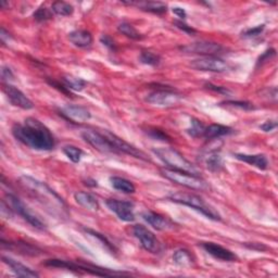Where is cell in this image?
<instances>
[{
    "label": "cell",
    "mask_w": 278,
    "mask_h": 278,
    "mask_svg": "<svg viewBox=\"0 0 278 278\" xmlns=\"http://www.w3.org/2000/svg\"><path fill=\"white\" fill-rule=\"evenodd\" d=\"M4 92L9 101L15 107H19L23 110H31L34 108V103L30 98L13 85H10L9 83L4 84Z\"/></svg>",
    "instance_id": "obj_15"
},
{
    "label": "cell",
    "mask_w": 278,
    "mask_h": 278,
    "mask_svg": "<svg viewBox=\"0 0 278 278\" xmlns=\"http://www.w3.org/2000/svg\"><path fill=\"white\" fill-rule=\"evenodd\" d=\"M63 153L67 155V157L73 162V163H78L81 159V155H83V151L75 146H65L63 147Z\"/></svg>",
    "instance_id": "obj_34"
},
{
    "label": "cell",
    "mask_w": 278,
    "mask_h": 278,
    "mask_svg": "<svg viewBox=\"0 0 278 278\" xmlns=\"http://www.w3.org/2000/svg\"><path fill=\"white\" fill-rule=\"evenodd\" d=\"M204 130H206V125H204L198 119L192 118L190 121V127L187 128V133L193 138H198V137H203Z\"/></svg>",
    "instance_id": "obj_32"
},
{
    "label": "cell",
    "mask_w": 278,
    "mask_h": 278,
    "mask_svg": "<svg viewBox=\"0 0 278 278\" xmlns=\"http://www.w3.org/2000/svg\"><path fill=\"white\" fill-rule=\"evenodd\" d=\"M5 202L7 203V206L11 209L12 212L23 217V219H25L30 225L36 228V230H39V231L46 230V224L43 222V220L40 219L35 213H33V212L30 210V208L25 206V203L16 197V196L12 193H7Z\"/></svg>",
    "instance_id": "obj_6"
},
{
    "label": "cell",
    "mask_w": 278,
    "mask_h": 278,
    "mask_svg": "<svg viewBox=\"0 0 278 278\" xmlns=\"http://www.w3.org/2000/svg\"><path fill=\"white\" fill-rule=\"evenodd\" d=\"M206 165L211 172H218L223 169V159L217 151H210L206 157Z\"/></svg>",
    "instance_id": "obj_26"
},
{
    "label": "cell",
    "mask_w": 278,
    "mask_h": 278,
    "mask_svg": "<svg viewBox=\"0 0 278 278\" xmlns=\"http://www.w3.org/2000/svg\"><path fill=\"white\" fill-rule=\"evenodd\" d=\"M84 231H85L86 233H88L89 235H92L93 237H95V238H97L98 240H99V241L101 242L102 246H103L105 249H107L108 251H110L111 253L116 252V248H114V247L112 246L111 242L108 241L107 238H105V237H104L103 235H101V234H99V233H97V232H95V231H93V230H89V228H84Z\"/></svg>",
    "instance_id": "obj_36"
},
{
    "label": "cell",
    "mask_w": 278,
    "mask_h": 278,
    "mask_svg": "<svg viewBox=\"0 0 278 278\" xmlns=\"http://www.w3.org/2000/svg\"><path fill=\"white\" fill-rule=\"evenodd\" d=\"M33 16H34V19L37 22H45V21L52 19L53 14H52V10L48 9V8H46L45 6H42V7H39L38 9L34 12Z\"/></svg>",
    "instance_id": "obj_35"
},
{
    "label": "cell",
    "mask_w": 278,
    "mask_h": 278,
    "mask_svg": "<svg viewBox=\"0 0 278 278\" xmlns=\"http://www.w3.org/2000/svg\"><path fill=\"white\" fill-rule=\"evenodd\" d=\"M206 87H207V88H209V89H211V91H213V92H217V93H219V94H224V95H226V94L230 93V91H228V89H227L226 87L216 86V85H213V84H211V83L206 84Z\"/></svg>",
    "instance_id": "obj_44"
},
{
    "label": "cell",
    "mask_w": 278,
    "mask_h": 278,
    "mask_svg": "<svg viewBox=\"0 0 278 278\" xmlns=\"http://www.w3.org/2000/svg\"><path fill=\"white\" fill-rule=\"evenodd\" d=\"M220 104H226V105H231V107L234 108H239L241 110H246V111H250V110H255V105L250 102H246V101H225Z\"/></svg>",
    "instance_id": "obj_37"
},
{
    "label": "cell",
    "mask_w": 278,
    "mask_h": 278,
    "mask_svg": "<svg viewBox=\"0 0 278 278\" xmlns=\"http://www.w3.org/2000/svg\"><path fill=\"white\" fill-rule=\"evenodd\" d=\"M0 38H2V42L5 44L7 42V39H10V34L8 33L4 27L2 29V33H0Z\"/></svg>",
    "instance_id": "obj_47"
},
{
    "label": "cell",
    "mask_w": 278,
    "mask_h": 278,
    "mask_svg": "<svg viewBox=\"0 0 278 278\" xmlns=\"http://www.w3.org/2000/svg\"><path fill=\"white\" fill-rule=\"evenodd\" d=\"M182 98L183 96L173 91V89L161 88L157 89V91H154L153 93L147 96L146 101L153 105H158V107L170 108L177 104L182 100Z\"/></svg>",
    "instance_id": "obj_8"
},
{
    "label": "cell",
    "mask_w": 278,
    "mask_h": 278,
    "mask_svg": "<svg viewBox=\"0 0 278 278\" xmlns=\"http://www.w3.org/2000/svg\"><path fill=\"white\" fill-rule=\"evenodd\" d=\"M103 134L108 137V139L114 146V148L118 150L119 153H126V154L132 155V157H135L137 159H141L144 161H150V159L147 157L146 153L137 149L136 147H134L133 145L126 143L125 141H123V139L120 138L116 134L109 132V130H104Z\"/></svg>",
    "instance_id": "obj_13"
},
{
    "label": "cell",
    "mask_w": 278,
    "mask_h": 278,
    "mask_svg": "<svg viewBox=\"0 0 278 278\" xmlns=\"http://www.w3.org/2000/svg\"><path fill=\"white\" fill-rule=\"evenodd\" d=\"M173 261L178 266L185 267L189 266L192 263V258L189 251H187L185 249H179L173 255Z\"/></svg>",
    "instance_id": "obj_30"
},
{
    "label": "cell",
    "mask_w": 278,
    "mask_h": 278,
    "mask_svg": "<svg viewBox=\"0 0 278 278\" xmlns=\"http://www.w3.org/2000/svg\"><path fill=\"white\" fill-rule=\"evenodd\" d=\"M265 29V25L264 24H262V25H259V26H256L253 29H249V30H246L243 33H242V36L244 37H255V36H259L261 33H262Z\"/></svg>",
    "instance_id": "obj_39"
},
{
    "label": "cell",
    "mask_w": 278,
    "mask_h": 278,
    "mask_svg": "<svg viewBox=\"0 0 278 278\" xmlns=\"http://www.w3.org/2000/svg\"><path fill=\"white\" fill-rule=\"evenodd\" d=\"M107 207L124 222H133L135 219L134 203L130 201H123L117 199H108L105 201Z\"/></svg>",
    "instance_id": "obj_14"
},
{
    "label": "cell",
    "mask_w": 278,
    "mask_h": 278,
    "mask_svg": "<svg viewBox=\"0 0 278 278\" xmlns=\"http://www.w3.org/2000/svg\"><path fill=\"white\" fill-rule=\"evenodd\" d=\"M190 67L194 70L203 72H213V73H223L228 70V64L223 59L218 57H203L200 59L191 61Z\"/></svg>",
    "instance_id": "obj_12"
},
{
    "label": "cell",
    "mask_w": 278,
    "mask_h": 278,
    "mask_svg": "<svg viewBox=\"0 0 278 278\" xmlns=\"http://www.w3.org/2000/svg\"><path fill=\"white\" fill-rule=\"evenodd\" d=\"M275 55V50H274V49H271V50H266L262 55H261L260 57V58H259V61H258V65H260V64H263L264 62H266V61H268L269 59H271L272 58V57H274Z\"/></svg>",
    "instance_id": "obj_43"
},
{
    "label": "cell",
    "mask_w": 278,
    "mask_h": 278,
    "mask_svg": "<svg viewBox=\"0 0 278 278\" xmlns=\"http://www.w3.org/2000/svg\"><path fill=\"white\" fill-rule=\"evenodd\" d=\"M20 181L26 189L31 190V192L34 194V197H36L43 206L50 210L51 213H58L61 216L67 214V204H65L60 196L53 191L48 185L31 176H22Z\"/></svg>",
    "instance_id": "obj_2"
},
{
    "label": "cell",
    "mask_w": 278,
    "mask_h": 278,
    "mask_svg": "<svg viewBox=\"0 0 278 278\" xmlns=\"http://www.w3.org/2000/svg\"><path fill=\"white\" fill-rule=\"evenodd\" d=\"M277 127V122L275 120H271V121H266L264 124H262L260 126V128L263 130V132H272V130L276 129Z\"/></svg>",
    "instance_id": "obj_42"
},
{
    "label": "cell",
    "mask_w": 278,
    "mask_h": 278,
    "mask_svg": "<svg viewBox=\"0 0 278 278\" xmlns=\"http://www.w3.org/2000/svg\"><path fill=\"white\" fill-rule=\"evenodd\" d=\"M70 42L78 48H89L92 46L94 39L91 33L85 30H76L69 34Z\"/></svg>",
    "instance_id": "obj_19"
},
{
    "label": "cell",
    "mask_w": 278,
    "mask_h": 278,
    "mask_svg": "<svg viewBox=\"0 0 278 278\" xmlns=\"http://www.w3.org/2000/svg\"><path fill=\"white\" fill-rule=\"evenodd\" d=\"M181 51L185 53H194L200 54L204 57L213 55L216 57L217 54L222 53L224 51V47L217 43L212 42H197L192 44H188L186 46L179 47Z\"/></svg>",
    "instance_id": "obj_11"
},
{
    "label": "cell",
    "mask_w": 278,
    "mask_h": 278,
    "mask_svg": "<svg viewBox=\"0 0 278 278\" xmlns=\"http://www.w3.org/2000/svg\"><path fill=\"white\" fill-rule=\"evenodd\" d=\"M60 114L73 123H84L92 118L91 112L79 105H65L60 109Z\"/></svg>",
    "instance_id": "obj_16"
},
{
    "label": "cell",
    "mask_w": 278,
    "mask_h": 278,
    "mask_svg": "<svg viewBox=\"0 0 278 278\" xmlns=\"http://www.w3.org/2000/svg\"><path fill=\"white\" fill-rule=\"evenodd\" d=\"M235 158L241 162L248 163L260 170H266L268 166V160L264 154H243L236 153Z\"/></svg>",
    "instance_id": "obj_21"
},
{
    "label": "cell",
    "mask_w": 278,
    "mask_h": 278,
    "mask_svg": "<svg viewBox=\"0 0 278 278\" xmlns=\"http://www.w3.org/2000/svg\"><path fill=\"white\" fill-rule=\"evenodd\" d=\"M12 134L16 141L31 149L49 151L55 146L54 137L50 129L35 118H27L22 124H14Z\"/></svg>",
    "instance_id": "obj_1"
},
{
    "label": "cell",
    "mask_w": 278,
    "mask_h": 278,
    "mask_svg": "<svg viewBox=\"0 0 278 278\" xmlns=\"http://www.w3.org/2000/svg\"><path fill=\"white\" fill-rule=\"evenodd\" d=\"M45 265L65 268V269H69V271L76 272V273H87V274H92V275H96V276H112V275L123 274V273L111 272V271H109V269H103V268H99V267L93 266V265L78 264V263L71 262V261H63V260H57V259L47 260L45 262Z\"/></svg>",
    "instance_id": "obj_7"
},
{
    "label": "cell",
    "mask_w": 278,
    "mask_h": 278,
    "mask_svg": "<svg viewBox=\"0 0 278 278\" xmlns=\"http://www.w3.org/2000/svg\"><path fill=\"white\" fill-rule=\"evenodd\" d=\"M4 263H6L9 266L12 272H14L19 277H25V278H33V277H39V274L35 271H33L30 267L23 265L22 263L18 262L9 257H3Z\"/></svg>",
    "instance_id": "obj_20"
},
{
    "label": "cell",
    "mask_w": 278,
    "mask_h": 278,
    "mask_svg": "<svg viewBox=\"0 0 278 278\" xmlns=\"http://www.w3.org/2000/svg\"><path fill=\"white\" fill-rule=\"evenodd\" d=\"M118 31L122 34L125 35L126 37L130 38V39H135V40H139L143 39V35L139 33L132 24H129L127 22H122L121 24H119L118 26Z\"/></svg>",
    "instance_id": "obj_29"
},
{
    "label": "cell",
    "mask_w": 278,
    "mask_h": 278,
    "mask_svg": "<svg viewBox=\"0 0 278 278\" xmlns=\"http://www.w3.org/2000/svg\"><path fill=\"white\" fill-rule=\"evenodd\" d=\"M133 233L136 238L141 241L142 247L146 251L153 253V255H158V253L161 252L162 246L160 241L148 228H146L143 225H135L133 228Z\"/></svg>",
    "instance_id": "obj_10"
},
{
    "label": "cell",
    "mask_w": 278,
    "mask_h": 278,
    "mask_svg": "<svg viewBox=\"0 0 278 278\" xmlns=\"http://www.w3.org/2000/svg\"><path fill=\"white\" fill-rule=\"evenodd\" d=\"M2 78L4 80H8V81L12 80L14 78V75H13L12 71L9 68L3 67V69H2Z\"/></svg>",
    "instance_id": "obj_45"
},
{
    "label": "cell",
    "mask_w": 278,
    "mask_h": 278,
    "mask_svg": "<svg viewBox=\"0 0 278 278\" xmlns=\"http://www.w3.org/2000/svg\"><path fill=\"white\" fill-rule=\"evenodd\" d=\"M232 133H233V129L231 127L220 125V124H212L206 127L203 137H206L207 139H209V141H211V139L220 138L225 135H230Z\"/></svg>",
    "instance_id": "obj_24"
},
{
    "label": "cell",
    "mask_w": 278,
    "mask_h": 278,
    "mask_svg": "<svg viewBox=\"0 0 278 278\" xmlns=\"http://www.w3.org/2000/svg\"><path fill=\"white\" fill-rule=\"evenodd\" d=\"M202 248L206 250L210 256L223 261V262H234L237 260V257L234 253L222 246H219L214 242H202Z\"/></svg>",
    "instance_id": "obj_17"
},
{
    "label": "cell",
    "mask_w": 278,
    "mask_h": 278,
    "mask_svg": "<svg viewBox=\"0 0 278 278\" xmlns=\"http://www.w3.org/2000/svg\"><path fill=\"white\" fill-rule=\"evenodd\" d=\"M143 218L157 231H169L174 228V223L171 219L159 213H155V212H145L143 213Z\"/></svg>",
    "instance_id": "obj_18"
},
{
    "label": "cell",
    "mask_w": 278,
    "mask_h": 278,
    "mask_svg": "<svg viewBox=\"0 0 278 278\" xmlns=\"http://www.w3.org/2000/svg\"><path fill=\"white\" fill-rule=\"evenodd\" d=\"M100 42L103 46L111 49V50H114V49H116V43H114V40L109 35H102L100 38Z\"/></svg>",
    "instance_id": "obj_41"
},
{
    "label": "cell",
    "mask_w": 278,
    "mask_h": 278,
    "mask_svg": "<svg viewBox=\"0 0 278 278\" xmlns=\"http://www.w3.org/2000/svg\"><path fill=\"white\" fill-rule=\"evenodd\" d=\"M148 135L150 137H152L153 139H155V141H161V142H171V138L164 133L162 132L161 129H157V128H153V129H149L148 132Z\"/></svg>",
    "instance_id": "obj_38"
},
{
    "label": "cell",
    "mask_w": 278,
    "mask_h": 278,
    "mask_svg": "<svg viewBox=\"0 0 278 278\" xmlns=\"http://www.w3.org/2000/svg\"><path fill=\"white\" fill-rule=\"evenodd\" d=\"M172 11H173L174 14H176L179 19H181L182 21L186 19V16H187V13L186 11L183 9V8H179V7H175L173 8V9H172Z\"/></svg>",
    "instance_id": "obj_46"
},
{
    "label": "cell",
    "mask_w": 278,
    "mask_h": 278,
    "mask_svg": "<svg viewBox=\"0 0 278 278\" xmlns=\"http://www.w3.org/2000/svg\"><path fill=\"white\" fill-rule=\"evenodd\" d=\"M81 137L97 151L102 153H119L108 139V137L103 133L97 132V130L93 129H87L81 133Z\"/></svg>",
    "instance_id": "obj_9"
},
{
    "label": "cell",
    "mask_w": 278,
    "mask_h": 278,
    "mask_svg": "<svg viewBox=\"0 0 278 278\" xmlns=\"http://www.w3.org/2000/svg\"><path fill=\"white\" fill-rule=\"evenodd\" d=\"M51 10L55 14L61 15V16H69L74 12V8L72 5L64 3V2H55L51 6Z\"/></svg>",
    "instance_id": "obj_31"
},
{
    "label": "cell",
    "mask_w": 278,
    "mask_h": 278,
    "mask_svg": "<svg viewBox=\"0 0 278 278\" xmlns=\"http://www.w3.org/2000/svg\"><path fill=\"white\" fill-rule=\"evenodd\" d=\"M75 201L83 208L89 210V211H98L100 208L99 202H98L97 198L94 194L85 192V191H78L74 194Z\"/></svg>",
    "instance_id": "obj_23"
},
{
    "label": "cell",
    "mask_w": 278,
    "mask_h": 278,
    "mask_svg": "<svg viewBox=\"0 0 278 278\" xmlns=\"http://www.w3.org/2000/svg\"><path fill=\"white\" fill-rule=\"evenodd\" d=\"M9 248L10 249H13V250H16L19 253H22V255H25V256H33V257H36V256H39V255H42L43 251L38 249L37 247H34V246H32V244L30 243H25V242H23V243H19V242H16V243H9Z\"/></svg>",
    "instance_id": "obj_27"
},
{
    "label": "cell",
    "mask_w": 278,
    "mask_h": 278,
    "mask_svg": "<svg viewBox=\"0 0 278 278\" xmlns=\"http://www.w3.org/2000/svg\"><path fill=\"white\" fill-rule=\"evenodd\" d=\"M169 199L175 203L184 204V206H187L196 211H198L201 214L212 220H220V214L213 207L210 206L209 203L204 201L198 194L178 191L170 194Z\"/></svg>",
    "instance_id": "obj_3"
},
{
    "label": "cell",
    "mask_w": 278,
    "mask_h": 278,
    "mask_svg": "<svg viewBox=\"0 0 278 278\" xmlns=\"http://www.w3.org/2000/svg\"><path fill=\"white\" fill-rule=\"evenodd\" d=\"M139 60L144 64L151 65V67H157L161 62V57L152 51L143 50L141 57H139Z\"/></svg>",
    "instance_id": "obj_33"
},
{
    "label": "cell",
    "mask_w": 278,
    "mask_h": 278,
    "mask_svg": "<svg viewBox=\"0 0 278 278\" xmlns=\"http://www.w3.org/2000/svg\"><path fill=\"white\" fill-rule=\"evenodd\" d=\"M62 83L67 86L70 91L80 92L83 91L86 86V81L79 77H75L73 75H65L62 78Z\"/></svg>",
    "instance_id": "obj_28"
},
{
    "label": "cell",
    "mask_w": 278,
    "mask_h": 278,
    "mask_svg": "<svg viewBox=\"0 0 278 278\" xmlns=\"http://www.w3.org/2000/svg\"><path fill=\"white\" fill-rule=\"evenodd\" d=\"M123 4L129 5V6H136L143 11L154 13V14H163L168 11V6L160 2H139V3L130 2V3H123Z\"/></svg>",
    "instance_id": "obj_22"
},
{
    "label": "cell",
    "mask_w": 278,
    "mask_h": 278,
    "mask_svg": "<svg viewBox=\"0 0 278 278\" xmlns=\"http://www.w3.org/2000/svg\"><path fill=\"white\" fill-rule=\"evenodd\" d=\"M161 174L169 179V181L189 188V189L192 190H203L208 187L207 183L199 175H193L191 173H187V172L172 169H162Z\"/></svg>",
    "instance_id": "obj_5"
},
{
    "label": "cell",
    "mask_w": 278,
    "mask_h": 278,
    "mask_svg": "<svg viewBox=\"0 0 278 278\" xmlns=\"http://www.w3.org/2000/svg\"><path fill=\"white\" fill-rule=\"evenodd\" d=\"M110 183L114 189H117L121 192L124 193H134L136 191V187L135 185L128 181L126 178L123 177H118V176H113L110 178Z\"/></svg>",
    "instance_id": "obj_25"
},
{
    "label": "cell",
    "mask_w": 278,
    "mask_h": 278,
    "mask_svg": "<svg viewBox=\"0 0 278 278\" xmlns=\"http://www.w3.org/2000/svg\"><path fill=\"white\" fill-rule=\"evenodd\" d=\"M153 153L164 163L168 169L187 172L193 175H199V171L191 162L188 161L184 155L174 148H158L153 149Z\"/></svg>",
    "instance_id": "obj_4"
},
{
    "label": "cell",
    "mask_w": 278,
    "mask_h": 278,
    "mask_svg": "<svg viewBox=\"0 0 278 278\" xmlns=\"http://www.w3.org/2000/svg\"><path fill=\"white\" fill-rule=\"evenodd\" d=\"M174 25L179 29V30H182L183 32L187 33V34H189V35H194L196 33H197V31H196L194 29H192L191 26L189 25H187V24L184 22V21H174Z\"/></svg>",
    "instance_id": "obj_40"
}]
</instances>
